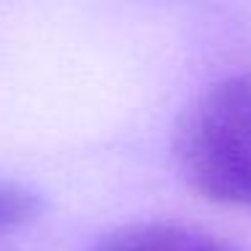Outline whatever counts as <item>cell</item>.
Segmentation results:
<instances>
[{"label": "cell", "mask_w": 251, "mask_h": 251, "mask_svg": "<svg viewBox=\"0 0 251 251\" xmlns=\"http://www.w3.org/2000/svg\"><path fill=\"white\" fill-rule=\"evenodd\" d=\"M87 251H243L232 240L181 222H138L100 238Z\"/></svg>", "instance_id": "2"}, {"label": "cell", "mask_w": 251, "mask_h": 251, "mask_svg": "<svg viewBox=\"0 0 251 251\" xmlns=\"http://www.w3.org/2000/svg\"><path fill=\"white\" fill-rule=\"evenodd\" d=\"M44 213V200L22 184L0 181V235L27 227Z\"/></svg>", "instance_id": "3"}, {"label": "cell", "mask_w": 251, "mask_h": 251, "mask_svg": "<svg viewBox=\"0 0 251 251\" xmlns=\"http://www.w3.org/2000/svg\"><path fill=\"white\" fill-rule=\"evenodd\" d=\"M173 149L192 192L251 213V73L202 89L181 116Z\"/></svg>", "instance_id": "1"}]
</instances>
